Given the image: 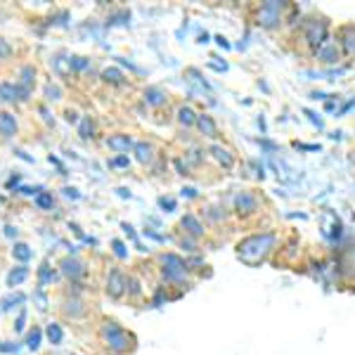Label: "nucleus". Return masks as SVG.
Instances as JSON below:
<instances>
[{
  "label": "nucleus",
  "instance_id": "f257e3e1",
  "mask_svg": "<svg viewBox=\"0 0 355 355\" xmlns=\"http://www.w3.org/2000/svg\"><path fill=\"white\" fill-rule=\"evenodd\" d=\"M275 234L272 232H263V234H251V237L242 239L237 244V259L246 263V266L256 268L268 259V254L275 249Z\"/></svg>",
  "mask_w": 355,
  "mask_h": 355
},
{
  "label": "nucleus",
  "instance_id": "f03ea898",
  "mask_svg": "<svg viewBox=\"0 0 355 355\" xmlns=\"http://www.w3.org/2000/svg\"><path fill=\"white\" fill-rule=\"evenodd\" d=\"M291 10L289 3H277V0H268V3H263L259 8V12H256V24L268 28V31H275V28L282 26L284 21V12Z\"/></svg>",
  "mask_w": 355,
  "mask_h": 355
},
{
  "label": "nucleus",
  "instance_id": "7ed1b4c3",
  "mask_svg": "<svg viewBox=\"0 0 355 355\" xmlns=\"http://www.w3.org/2000/svg\"><path fill=\"white\" fill-rule=\"evenodd\" d=\"M327 36H329V24L327 19H311L306 21V26H303V38H306L308 45H313L315 50H320L324 43H327Z\"/></svg>",
  "mask_w": 355,
  "mask_h": 355
},
{
  "label": "nucleus",
  "instance_id": "20e7f679",
  "mask_svg": "<svg viewBox=\"0 0 355 355\" xmlns=\"http://www.w3.org/2000/svg\"><path fill=\"white\" fill-rule=\"evenodd\" d=\"M105 348L110 351V355H130L137 348V339L133 331L123 329L121 334H116L114 339L105 343Z\"/></svg>",
  "mask_w": 355,
  "mask_h": 355
},
{
  "label": "nucleus",
  "instance_id": "39448f33",
  "mask_svg": "<svg viewBox=\"0 0 355 355\" xmlns=\"http://www.w3.org/2000/svg\"><path fill=\"white\" fill-rule=\"evenodd\" d=\"M125 284H128V277L123 275V270L114 268V270H110V275H107V284H105L107 296L114 301H119L125 294Z\"/></svg>",
  "mask_w": 355,
  "mask_h": 355
},
{
  "label": "nucleus",
  "instance_id": "423d86ee",
  "mask_svg": "<svg viewBox=\"0 0 355 355\" xmlns=\"http://www.w3.org/2000/svg\"><path fill=\"white\" fill-rule=\"evenodd\" d=\"M60 272L64 275L69 282H81L85 277V266L78 259H73V256H64L60 261Z\"/></svg>",
  "mask_w": 355,
  "mask_h": 355
},
{
  "label": "nucleus",
  "instance_id": "0eeeda50",
  "mask_svg": "<svg viewBox=\"0 0 355 355\" xmlns=\"http://www.w3.org/2000/svg\"><path fill=\"white\" fill-rule=\"evenodd\" d=\"M256 211H259V197L254 192H237V197H234V214L246 218V216L256 214Z\"/></svg>",
  "mask_w": 355,
  "mask_h": 355
},
{
  "label": "nucleus",
  "instance_id": "6e6552de",
  "mask_svg": "<svg viewBox=\"0 0 355 355\" xmlns=\"http://www.w3.org/2000/svg\"><path fill=\"white\" fill-rule=\"evenodd\" d=\"M33 83H36V67L24 64V67H21V71H19V81H17V85H19V90H21V97H24V102L31 97Z\"/></svg>",
  "mask_w": 355,
  "mask_h": 355
},
{
  "label": "nucleus",
  "instance_id": "1a4fd4ad",
  "mask_svg": "<svg viewBox=\"0 0 355 355\" xmlns=\"http://www.w3.org/2000/svg\"><path fill=\"white\" fill-rule=\"evenodd\" d=\"M107 147L114 150L116 154H128L135 147V142H133V137H130L128 133H116V135L107 137Z\"/></svg>",
  "mask_w": 355,
  "mask_h": 355
},
{
  "label": "nucleus",
  "instance_id": "9d476101",
  "mask_svg": "<svg viewBox=\"0 0 355 355\" xmlns=\"http://www.w3.org/2000/svg\"><path fill=\"white\" fill-rule=\"evenodd\" d=\"M180 225L185 227V234L187 237H194V239H199V237H204L206 230H204V225L199 223V218L194 214H185L180 218Z\"/></svg>",
  "mask_w": 355,
  "mask_h": 355
},
{
  "label": "nucleus",
  "instance_id": "9b49d317",
  "mask_svg": "<svg viewBox=\"0 0 355 355\" xmlns=\"http://www.w3.org/2000/svg\"><path fill=\"white\" fill-rule=\"evenodd\" d=\"M315 57H318L320 62H324V64H334V62H339V57H341L339 43H324L320 50H315Z\"/></svg>",
  "mask_w": 355,
  "mask_h": 355
},
{
  "label": "nucleus",
  "instance_id": "f8f14e48",
  "mask_svg": "<svg viewBox=\"0 0 355 355\" xmlns=\"http://www.w3.org/2000/svg\"><path fill=\"white\" fill-rule=\"evenodd\" d=\"M339 48L346 55H355V26H341L339 28Z\"/></svg>",
  "mask_w": 355,
  "mask_h": 355
},
{
  "label": "nucleus",
  "instance_id": "ddd939ff",
  "mask_svg": "<svg viewBox=\"0 0 355 355\" xmlns=\"http://www.w3.org/2000/svg\"><path fill=\"white\" fill-rule=\"evenodd\" d=\"M211 157L216 159V162H218L223 168L225 171H230L232 166H234V154L227 150V147H223V145H211Z\"/></svg>",
  "mask_w": 355,
  "mask_h": 355
},
{
  "label": "nucleus",
  "instance_id": "4468645a",
  "mask_svg": "<svg viewBox=\"0 0 355 355\" xmlns=\"http://www.w3.org/2000/svg\"><path fill=\"white\" fill-rule=\"evenodd\" d=\"M197 130L202 133L204 137H218L220 133H218V125H216V121H214V116H209V114H199L197 116Z\"/></svg>",
  "mask_w": 355,
  "mask_h": 355
},
{
  "label": "nucleus",
  "instance_id": "2eb2a0df",
  "mask_svg": "<svg viewBox=\"0 0 355 355\" xmlns=\"http://www.w3.org/2000/svg\"><path fill=\"white\" fill-rule=\"evenodd\" d=\"M0 102H24V97H21V90L17 83H0Z\"/></svg>",
  "mask_w": 355,
  "mask_h": 355
},
{
  "label": "nucleus",
  "instance_id": "dca6fc26",
  "mask_svg": "<svg viewBox=\"0 0 355 355\" xmlns=\"http://www.w3.org/2000/svg\"><path fill=\"white\" fill-rule=\"evenodd\" d=\"M123 327L116 322V320H102V324H100V329H97V334H100V339L102 343H107L110 339H114L116 334H121Z\"/></svg>",
  "mask_w": 355,
  "mask_h": 355
},
{
  "label": "nucleus",
  "instance_id": "f3484780",
  "mask_svg": "<svg viewBox=\"0 0 355 355\" xmlns=\"http://www.w3.org/2000/svg\"><path fill=\"white\" fill-rule=\"evenodd\" d=\"M142 100H145V105H150V107H162V105H166V102H168V95H166L162 88L152 85V88H147V90H145Z\"/></svg>",
  "mask_w": 355,
  "mask_h": 355
},
{
  "label": "nucleus",
  "instance_id": "a211bd4d",
  "mask_svg": "<svg viewBox=\"0 0 355 355\" xmlns=\"http://www.w3.org/2000/svg\"><path fill=\"white\" fill-rule=\"evenodd\" d=\"M0 135L15 137L17 135V119L10 112H0Z\"/></svg>",
  "mask_w": 355,
  "mask_h": 355
},
{
  "label": "nucleus",
  "instance_id": "6ab92c4d",
  "mask_svg": "<svg viewBox=\"0 0 355 355\" xmlns=\"http://www.w3.org/2000/svg\"><path fill=\"white\" fill-rule=\"evenodd\" d=\"M133 154H135V159L140 164H152V159H154V145L152 142H135V147H133Z\"/></svg>",
  "mask_w": 355,
  "mask_h": 355
},
{
  "label": "nucleus",
  "instance_id": "aec40b11",
  "mask_svg": "<svg viewBox=\"0 0 355 355\" xmlns=\"http://www.w3.org/2000/svg\"><path fill=\"white\" fill-rule=\"evenodd\" d=\"M62 313H64V318L76 320L85 313V306L78 299H69V301H64V306H62Z\"/></svg>",
  "mask_w": 355,
  "mask_h": 355
},
{
  "label": "nucleus",
  "instance_id": "412c9836",
  "mask_svg": "<svg viewBox=\"0 0 355 355\" xmlns=\"http://www.w3.org/2000/svg\"><path fill=\"white\" fill-rule=\"evenodd\" d=\"M26 279H28V268L26 266H17L8 275V287L15 289V287H19L21 282H26Z\"/></svg>",
  "mask_w": 355,
  "mask_h": 355
},
{
  "label": "nucleus",
  "instance_id": "4be33fe9",
  "mask_svg": "<svg viewBox=\"0 0 355 355\" xmlns=\"http://www.w3.org/2000/svg\"><path fill=\"white\" fill-rule=\"evenodd\" d=\"M197 116H199V114L194 112L190 105H182L180 110H178V123L185 125V128H190V125L197 123Z\"/></svg>",
  "mask_w": 355,
  "mask_h": 355
},
{
  "label": "nucleus",
  "instance_id": "5701e85b",
  "mask_svg": "<svg viewBox=\"0 0 355 355\" xmlns=\"http://www.w3.org/2000/svg\"><path fill=\"white\" fill-rule=\"evenodd\" d=\"M31 256H33V251H31V246L24 244V242H17L12 246V259L15 261H19L21 266H26L28 261H31Z\"/></svg>",
  "mask_w": 355,
  "mask_h": 355
},
{
  "label": "nucleus",
  "instance_id": "b1692460",
  "mask_svg": "<svg viewBox=\"0 0 355 355\" xmlns=\"http://www.w3.org/2000/svg\"><path fill=\"white\" fill-rule=\"evenodd\" d=\"M45 336H48V341L53 343V346H60V343L64 341V329H62V324L50 322L48 329H45Z\"/></svg>",
  "mask_w": 355,
  "mask_h": 355
},
{
  "label": "nucleus",
  "instance_id": "393cba45",
  "mask_svg": "<svg viewBox=\"0 0 355 355\" xmlns=\"http://www.w3.org/2000/svg\"><path fill=\"white\" fill-rule=\"evenodd\" d=\"M123 71L116 67H107L105 71H102V81L105 83H112V85H121L123 83Z\"/></svg>",
  "mask_w": 355,
  "mask_h": 355
},
{
  "label": "nucleus",
  "instance_id": "a878e982",
  "mask_svg": "<svg viewBox=\"0 0 355 355\" xmlns=\"http://www.w3.org/2000/svg\"><path fill=\"white\" fill-rule=\"evenodd\" d=\"M159 263H162V268H190L187 261H182L178 254H162L159 256Z\"/></svg>",
  "mask_w": 355,
  "mask_h": 355
},
{
  "label": "nucleus",
  "instance_id": "bb28decb",
  "mask_svg": "<svg viewBox=\"0 0 355 355\" xmlns=\"http://www.w3.org/2000/svg\"><path fill=\"white\" fill-rule=\"evenodd\" d=\"M41 339H43V329L41 327H31L26 334V348L28 351H38L41 348Z\"/></svg>",
  "mask_w": 355,
  "mask_h": 355
},
{
  "label": "nucleus",
  "instance_id": "cd10ccee",
  "mask_svg": "<svg viewBox=\"0 0 355 355\" xmlns=\"http://www.w3.org/2000/svg\"><path fill=\"white\" fill-rule=\"evenodd\" d=\"M93 130H95V123L90 116H83L81 123H78V135L83 137V140H88V137H93Z\"/></svg>",
  "mask_w": 355,
  "mask_h": 355
},
{
  "label": "nucleus",
  "instance_id": "c85d7f7f",
  "mask_svg": "<svg viewBox=\"0 0 355 355\" xmlns=\"http://www.w3.org/2000/svg\"><path fill=\"white\" fill-rule=\"evenodd\" d=\"M36 206L41 211H50L55 206V197H53V192H41L36 197Z\"/></svg>",
  "mask_w": 355,
  "mask_h": 355
},
{
  "label": "nucleus",
  "instance_id": "c756f323",
  "mask_svg": "<svg viewBox=\"0 0 355 355\" xmlns=\"http://www.w3.org/2000/svg\"><path fill=\"white\" fill-rule=\"evenodd\" d=\"M45 100H48V102L62 100V88H60V85H55V83H48V85H45Z\"/></svg>",
  "mask_w": 355,
  "mask_h": 355
},
{
  "label": "nucleus",
  "instance_id": "7c9ffc66",
  "mask_svg": "<svg viewBox=\"0 0 355 355\" xmlns=\"http://www.w3.org/2000/svg\"><path fill=\"white\" fill-rule=\"evenodd\" d=\"M69 67L73 69V71H85V69L90 67V60H85V57H69Z\"/></svg>",
  "mask_w": 355,
  "mask_h": 355
},
{
  "label": "nucleus",
  "instance_id": "2f4dec72",
  "mask_svg": "<svg viewBox=\"0 0 355 355\" xmlns=\"http://www.w3.org/2000/svg\"><path fill=\"white\" fill-rule=\"evenodd\" d=\"M125 294H130V296H140L142 294L140 282H137L135 277H128V284H125Z\"/></svg>",
  "mask_w": 355,
  "mask_h": 355
},
{
  "label": "nucleus",
  "instance_id": "473e14b6",
  "mask_svg": "<svg viewBox=\"0 0 355 355\" xmlns=\"http://www.w3.org/2000/svg\"><path fill=\"white\" fill-rule=\"evenodd\" d=\"M128 164H130L128 154H119V157H114L110 162V166H114V168H128Z\"/></svg>",
  "mask_w": 355,
  "mask_h": 355
},
{
  "label": "nucleus",
  "instance_id": "72a5a7b5",
  "mask_svg": "<svg viewBox=\"0 0 355 355\" xmlns=\"http://www.w3.org/2000/svg\"><path fill=\"white\" fill-rule=\"evenodd\" d=\"M12 55V45H10L5 38H0V60H8Z\"/></svg>",
  "mask_w": 355,
  "mask_h": 355
},
{
  "label": "nucleus",
  "instance_id": "f704fd0d",
  "mask_svg": "<svg viewBox=\"0 0 355 355\" xmlns=\"http://www.w3.org/2000/svg\"><path fill=\"white\" fill-rule=\"evenodd\" d=\"M38 275H41V282H43V284L53 279V272H50V266H48V263H43L41 270H38Z\"/></svg>",
  "mask_w": 355,
  "mask_h": 355
},
{
  "label": "nucleus",
  "instance_id": "c9c22d12",
  "mask_svg": "<svg viewBox=\"0 0 355 355\" xmlns=\"http://www.w3.org/2000/svg\"><path fill=\"white\" fill-rule=\"evenodd\" d=\"M21 301H24V294H15L3 301V308H12V303H21Z\"/></svg>",
  "mask_w": 355,
  "mask_h": 355
},
{
  "label": "nucleus",
  "instance_id": "e433bc0d",
  "mask_svg": "<svg viewBox=\"0 0 355 355\" xmlns=\"http://www.w3.org/2000/svg\"><path fill=\"white\" fill-rule=\"evenodd\" d=\"M112 246H114V254H116L119 259H123V256H125V249H123V244L119 242V239H114V242H112Z\"/></svg>",
  "mask_w": 355,
  "mask_h": 355
},
{
  "label": "nucleus",
  "instance_id": "4c0bfd02",
  "mask_svg": "<svg viewBox=\"0 0 355 355\" xmlns=\"http://www.w3.org/2000/svg\"><path fill=\"white\" fill-rule=\"evenodd\" d=\"M64 197L67 199H78V190H73V187H64Z\"/></svg>",
  "mask_w": 355,
  "mask_h": 355
},
{
  "label": "nucleus",
  "instance_id": "58836bf2",
  "mask_svg": "<svg viewBox=\"0 0 355 355\" xmlns=\"http://www.w3.org/2000/svg\"><path fill=\"white\" fill-rule=\"evenodd\" d=\"M24 320H26V311H21L19 313V320H17V331L24 329Z\"/></svg>",
  "mask_w": 355,
  "mask_h": 355
},
{
  "label": "nucleus",
  "instance_id": "ea45409f",
  "mask_svg": "<svg viewBox=\"0 0 355 355\" xmlns=\"http://www.w3.org/2000/svg\"><path fill=\"white\" fill-rule=\"evenodd\" d=\"M180 246H182V249H185V246H187V251H194V242H192V239H190V237L180 239Z\"/></svg>",
  "mask_w": 355,
  "mask_h": 355
},
{
  "label": "nucleus",
  "instance_id": "a19ab883",
  "mask_svg": "<svg viewBox=\"0 0 355 355\" xmlns=\"http://www.w3.org/2000/svg\"><path fill=\"white\" fill-rule=\"evenodd\" d=\"M159 204H162L164 209H175V202H173V199H159Z\"/></svg>",
  "mask_w": 355,
  "mask_h": 355
},
{
  "label": "nucleus",
  "instance_id": "79ce46f5",
  "mask_svg": "<svg viewBox=\"0 0 355 355\" xmlns=\"http://www.w3.org/2000/svg\"><path fill=\"white\" fill-rule=\"evenodd\" d=\"M5 234H8V237H17V227H12V225H5Z\"/></svg>",
  "mask_w": 355,
  "mask_h": 355
},
{
  "label": "nucleus",
  "instance_id": "37998d69",
  "mask_svg": "<svg viewBox=\"0 0 355 355\" xmlns=\"http://www.w3.org/2000/svg\"><path fill=\"white\" fill-rule=\"evenodd\" d=\"M67 121L69 123H76L78 119H76V112H67Z\"/></svg>",
  "mask_w": 355,
  "mask_h": 355
}]
</instances>
